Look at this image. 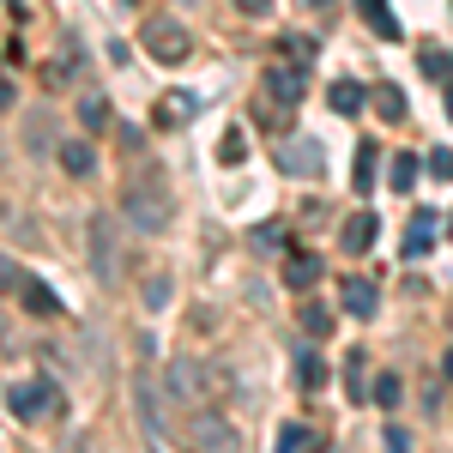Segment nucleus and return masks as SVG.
<instances>
[{"instance_id": "nucleus-24", "label": "nucleus", "mask_w": 453, "mask_h": 453, "mask_svg": "<svg viewBox=\"0 0 453 453\" xmlns=\"http://www.w3.org/2000/svg\"><path fill=\"white\" fill-rule=\"evenodd\" d=\"M296 320H303V333H309V339H326V333H333V309H326V303H303Z\"/></svg>"}, {"instance_id": "nucleus-21", "label": "nucleus", "mask_w": 453, "mask_h": 453, "mask_svg": "<svg viewBox=\"0 0 453 453\" xmlns=\"http://www.w3.org/2000/svg\"><path fill=\"white\" fill-rule=\"evenodd\" d=\"M418 175H423L418 151H393V164H387V181H393V188H399V194H405V188H411V181H418Z\"/></svg>"}, {"instance_id": "nucleus-34", "label": "nucleus", "mask_w": 453, "mask_h": 453, "mask_svg": "<svg viewBox=\"0 0 453 453\" xmlns=\"http://www.w3.org/2000/svg\"><path fill=\"white\" fill-rule=\"evenodd\" d=\"M284 49H290V55L303 61V67H309V61H314V36H284Z\"/></svg>"}, {"instance_id": "nucleus-36", "label": "nucleus", "mask_w": 453, "mask_h": 453, "mask_svg": "<svg viewBox=\"0 0 453 453\" xmlns=\"http://www.w3.org/2000/svg\"><path fill=\"white\" fill-rule=\"evenodd\" d=\"M12 104H19V91H12V79L0 73V109H12Z\"/></svg>"}, {"instance_id": "nucleus-17", "label": "nucleus", "mask_w": 453, "mask_h": 453, "mask_svg": "<svg viewBox=\"0 0 453 453\" xmlns=\"http://www.w3.org/2000/svg\"><path fill=\"white\" fill-rule=\"evenodd\" d=\"M55 157H61V170H67V175H91V170H97V145H91V140H61Z\"/></svg>"}, {"instance_id": "nucleus-13", "label": "nucleus", "mask_w": 453, "mask_h": 453, "mask_svg": "<svg viewBox=\"0 0 453 453\" xmlns=\"http://www.w3.org/2000/svg\"><path fill=\"white\" fill-rule=\"evenodd\" d=\"M320 273H326V266H320L314 254L290 248V260H284V284H290V290H314V284H320Z\"/></svg>"}, {"instance_id": "nucleus-37", "label": "nucleus", "mask_w": 453, "mask_h": 453, "mask_svg": "<svg viewBox=\"0 0 453 453\" xmlns=\"http://www.w3.org/2000/svg\"><path fill=\"white\" fill-rule=\"evenodd\" d=\"M12 279H19V266H6V260H0V290H12Z\"/></svg>"}, {"instance_id": "nucleus-32", "label": "nucleus", "mask_w": 453, "mask_h": 453, "mask_svg": "<svg viewBox=\"0 0 453 453\" xmlns=\"http://www.w3.org/2000/svg\"><path fill=\"white\" fill-rule=\"evenodd\" d=\"M254 248H284V224H260L254 230Z\"/></svg>"}, {"instance_id": "nucleus-2", "label": "nucleus", "mask_w": 453, "mask_h": 453, "mask_svg": "<svg viewBox=\"0 0 453 453\" xmlns=\"http://www.w3.org/2000/svg\"><path fill=\"white\" fill-rule=\"evenodd\" d=\"M121 218H127L134 230H145V236H157V230L170 224V194H164V181H127Z\"/></svg>"}, {"instance_id": "nucleus-7", "label": "nucleus", "mask_w": 453, "mask_h": 453, "mask_svg": "<svg viewBox=\"0 0 453 453\" xmlns=\"http://www.w3.org/2000/svg\"><path fill=\"white\" fill-rule=\"evenodd\" d=\"M134 411H140L145 441H151V448H164V441H170V423H164V411H157V381H151V375L134 381Z\"/></svg>"}, {"instance_id": "nucleus-31", "label": "nucleus", "mask_w": 453, "mask_h": 453, "mask_svg": "<svg viewBox=\"0 0 453 453\" xmlns=\"http://www.w3.org/2000/svg\"><path fill=\"white\" fill-rule=\"evenodd\" d=\"M145 309H164V303H170V279H145Z\"/></svg>"}, {"instance_id": "nucleus-9", "label": "nucleus", "mask_w": 453, "mask_h": 453, "mask_svg": "<svg viewBox=\"0 0 453 453\" xmlns=\"http://www.w3.org/2000/svg\"><path fill=\"white\" fill-rule=\"evenodd\" d=\"M339 309H345V314H357V320H369V314L381 309V303H375V279L350 273V279L339 284Z\"/></svg>"}, {"instance_id": "nucleus-6", "label": "nucleus", "mask_w": 453, "mask_h": 453, "mask_svg": "<svg viewBox=\"0 0 453 453\" xmlns=\"http://www.w3.org/2000/svg\"><path fill=\"white\" fill-rule=\"evenodd\" d=\"M85 236H91V273L109 284L115 279V218H109V211H91Z\"/></svg>"}, {"instance_id": "nucleus-25", "label": "nucleus", "mask_w": 453, "mask_h": 453, "mask_svg": "<svg viewBox=\"0 0 453 453\" xmlns=\"http://www.w3.org/2000/svg\"><path fill=\"white\" fill-rule=\"evenodd\" d=\"M218 164H230V170L248 164V134H242V127H230V134L218 140Z\"/></svg>"}, {"instance_id": "nucleus-20", "label": "nucleus", "mask_w": 453, "mask_h": 453, "mask_svg": "<svg viewBox=\"0 0 453 453\" xmlns=\"http://www.w3.org/2000/svg\"><path fill=\"white\" fill-rule=\"evenodd\" d=\"M357 12H363V19H369V31H375V36H387V42H393V36H399V19H393V12H387V0H357Z\"/></svg>"}, {"instance_id": "nucleus-8", "label": "nucleus", "mask_w": 453, "mask_h": 453, "mask_svg": "<svg viewBox=\"0 0 453 453\" xmlns=\"http://www.w3.org/2000/svg\"><path fill=\"white\" fill-rule=\"evenodd\" d=\"M188 441H194V448H236V429L194 405V418H188Z\"/></svg>"}, {"instance_id": "nucleus-26", "label": "nucleus", "mask_w": 453, "mask_h": 453, "mask_svg": "<svg viewBox=\"0 0 453 453\" xmlns=\"http://www.w3.org/2000/svg\"><path fill=\"white\" fill-rule=\"evenodd\" d=\"M345 387H350V399H369V363H363V350H350V363H345Z\"/></svg>"}, {"instance_id": "nucleus-1", "label": "nucleus", "mask_w": 453, "mask_h": 453, "mask_svg": "<svg viewBox=\"0 0 453 453\" xmlns=\"http://www.w3.org/2000/svg\"><path fill=\"white\" fill-rule=\"evenodd\" d=\"M6 411L19 423H42L61 411V381L55 375H31V381H12L6 387Z\"/></svg>"}, {"instance_id": "nucleus-39", "label": "nucleus", "mask_w": 453, "mask_h": 453, "mask_svg": "<svg viewBox=\"0 0 453 453\" xmlns=\"http://www.w3.org/2000/svg\"><path fill=\"white\" fill-rule=\"evenodd\" d=\"M448 121H453V85H448Z\"/></svg>"}, {"instance_id": "nucleus-4", "label": "nucleus", "mask_w": 453, "mask_h": 453, "mask_svg": "<svg viewBox=\"0 0 453 453\" xmlns=\"http://www.w3.org/2000/svg\"><path fill=\"white\" fill-rule=\"evenodd\" d=\"M164 387H170V399H181V405L194 411V405L211 399V369L200 363V357H175L170 369H164Z\"/></svg>"}, {"instance_id": "nucleus-19", "label": "nucleus", "mask_w": 453, "mask_h": 453, "mask_svg": "<svg viewBox=\"0 0 453 453\" xmlns=\"http://www.w3.org/2000/svg\"><path fill=\"white\" fill-rule=\"evenodd\" d=\"M79 127H85V134H109V104L97 97V91L79 97Z\"/></svg>"}, {"instance_id": "nucleus-27", "label": "nucleus", "mask_w": 453, "mask_h": 453, "mask_svg": "<svg viewBox=\"0 0 453 453\" xmlns=\"http://www.w3.org/2000/svg\"><path fill=\"white\" fill-rule=\"evenodd\" d=\"M279 448H284V453L314 448V429H309V423H279Z\"/></svg>"}, {"instance_id": "nucleus-28", "label": "nucleus", "mask_w": 453, "mask_h": 453, "mask_svg": "<svg viewBox=\"0 0 453 453\" xmlns=\"http://www.w3.org/2000/svg\"><path fill=\"white\" fill-rule=\"evenodd\" d=\"M399 393H405V381H399V375H375V387H369V399H375L381 411H393V405H399Z\"/></svg>"}, {"instance_id": "nucleus-38", "label": "nucleus", "mask_w": 453, "mask_h": 453, "mask_svg": "<svg viewBox=\"0 0 453 453\" xmlns=\"http://www.w3.org/2000/svg\"><path fill=\"white\" fill-rule=\"evenodd\" d=\"M441 369H448V381H453V350H448V363H441Z\"/></svg>"}, {"instance_id": "nucleus-11", "label": "nucleus", "mask_w": 453, "mask_h": 453, "mask_svg": "<svg viewBox=\"0 0 453 453\" xmlns=\"http://www.w3.org/2000/svg\"><path fill=\"white\" fill-rule=\"evenodd\" d=\"M279 170L284 175H320V145L314 140H290L279 151Z\"/></svg>"}, {"instance_id": "nucleus-30", "label": "nucleus", "mask_w": 453, "mask_h": 453, "mask_svg": "<svg viewBox=\"0 0 453 453\" xmlns=\"http://www.w3.org/2000/svg\"><path fill=\"white\" fill-rule=\"evenodd\" d=\"M73 73H79V61H73V55H61V61H55V67L42 73V79H49V91H61V85H67Z\"/></svg>"}, {"instance_id": "nucleus-18", "label": "nucleus", "mask_w": 453, "mask_h": 453, "mask_svg": "<svg viewBox=\"0 0 453 453\" xmlns=\"http://www.w3.org/2000/svg\"><path fill=\"white\" fill-rule=\"evenodd\" d=\"M194 109H200L194 91H170V97L157 104V127H181V121H194Z\"/></svg>"}, {"instance_id": "nucleus-29", "label": "nucleus", "mask_w": 453, "mask_h": 453, "mask_svg": "<svg viewBox=\"0 0 453 453\" xmlns=\"http://www.w3.org/2000/svg\"><path fill=\"white\" fill-rule=\"evenodd\" d=\"M423 73H429V79H453V55L429 42V49H423Z\"/></svg>"}, {"instance_id": "nucleus-40", "label": "nucleus", "mask_w": 453, "mask_h": 453, "mask_svg": "<svg viewBox=\"0 0 453 453\" xmlns=\"http://www.w3.org/2000/svg\"><path fill=\"white\" fill-rule=\"evenodd\" d=\"M303 6H333V0H303Z\"/></svg>"}, {"instance_id": "nucleus-12", "label": "nucleus", "mask_w": 453, "mask_h": 453, "mask_svg": "<svg viewBox=\"0 0 453 453\" xmlns=\"http://www.w3.org/2000/svg\"><path fill=\"white\" fill-rule=\"evenodd\" d=\"M326 104H333V115H363V109H369V85L333 79V85H326Z\"/></svg>"}, {"instance_id": "nucleus-33", "label": "nucleus", "mask_w": 453, "mask_h": 453, "mask_svg": "<svg viewBox=\"0 0 453 453\" xmlns=\"http://www.w3.org/2000/svg\"><path fill=\"white\" fill-rule=\"evenodd\" d=\"M429 175H441V181H453V151H429V164H423Z\"/></svg>"}, {"instance_id": "nucleus-23", "label": "nucleus", "mask_w": 453, "mask_h": 453, "mask_svg": "<svg viewBox=\"0 0 453 453\" xmlns=\"http://www.w3.org/2000/svg\"><path fill=\"white\" fill-rule=\"evenodd\" d=\"M375 157H381L375 145H357V164H350V188H357V194L375 188Z\"/></svg>"}, {"instance_id": "nucleus-22", "label": "nucleus", "mask_w": 453, "mask_h": 453, "mask_svg": "<svg viewBox=\"0 0 453 453\" xmlns=\"http://www.w3.org/2000/svg\"><path fill=\"white\" fill-rule=\"evenodd\" d=\"M296 381L309 387V393L326 387V357H320V350H303V357H296Z\"/></svg>"}, {"instance_id": "nucleus-35", "label": "nucleus", "mask_w": 453, "mask_h": 453, "mask_svg": "<svg viewBox=\"0 0 453 453\" xmlns=\"http://www.w3.org/2000/svg\"><path fill=\"white\" fill-rule=\"evenodd\" d=\"M236 12H248V19H260V12H273V0H236Z\"/></svg>"}, {"instance_id": "nucleus-14", "label": "nucleus", "mask_w": 453, "mask_h": 453, "mask_svg": "<svg viewBox=\"0 0 453 453\" xmlns=\"http://www.w3.org/2000/svg\"><path fill=\"white\" fill-rule=\"evenodd\" d=\"M369 104H375V115H381V121H405V115H411V97H405V91H399V85H369Z\"/></svg>"}, {"instance_id": "nucleus-15", "label": "nucleus", "mask_w": 453, "mask_h": 453, "mask_svg": "<svg viewBox=\"0 0 453 453\" xmlns=\"http://www.w3.org/2000/svg\"><path fill=\"white\" fill-rule=\"evenodd\" d=\"M375 230H381V224H375V211H357V218H345L339 242H345L350 254H369V248H375Z\"/></svg>"}, {"instance_id": "nucleus-3", "label": "nucleus", "mask_w": 453, "mask_h": 453, "mask_svg": "<svg viewBox=\"0 0 453 453\" xmlns=\"http://www.w3.org/2000/svg\"><path fill=\"white\" fill-rule=\"evenodd\" d=\"M260 91H266V104L296 109L309 97V67H303V61H266V67H260Z\"/></svg>"}, {"instance_id": "nucleus-16", "label": "nucleus", "mask_w": 453, "mask_h": 453, "mask_svg": "<svg viewBox=\"0 0 453 453\" xmlns=\"http://www.w3.org/2000/svg\"><path fill=\"white\" fill-rule=\"evenodd\" d=\"M429 242H435V211L418 206V211H411V230H405V260L429 254Z\"/></svg>"}, {"instance_id": "nucleus-5", "label": "nucleus", "mask_w": 453, "mask_h": 453, "mask_svg": "<svg viewBox=\"0 0 453 453\" xmlns=\"http://www.w3.org/2000/svg\"><path fill=\"white\" fill-rule=\"evenodd\" d=\"M140 42H145V55H151V61H188V49H194V36L181 31L175 19H151Z\"/></svg>"}, {"instance_id": "nucleus-10", "label": "nucleus", "mask_w": 453, "mask_h": 453, "mask_svg": "<svg viewBox=\"0 0 453 453\" xmlns=\"http://www.w3.org/2000/svg\"><path fill=\"white\" fill-rule=\"evenodd\" d=\"M12 290L25 296V309H31V314H61V296L36 279V273H19V279H12Z\"/></svg>"}]
</instances>
